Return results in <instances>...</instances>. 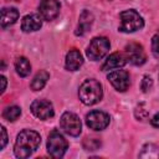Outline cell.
Wrapping results in <instances>:
<instances>
[{
  "instance_id": "1",
  "label": "cell",
  "mask_w": 159,
  "mask_h": 159,
  "mask_svg": "<svg viewBox=\"0 0 159 159\" xmlns=\"http://www.w3.org/2000/svg\"><path fill=\"white\" fill-rule=\"evenodd\" d=\"M41 137L37 132L31 129H25L17 134L15 145H14V153L16 158L24 159L29 158L40 145Z\"/></svg>"
},
{
  "instance_id": "2",
  "label": "cell",
  "mask_w": 159,
  "mask_h": 159,
  "mask_svg": "<svg viewBox=\"0 0 159 159\" xmlns=\"http://www.w3.org/2000/svg\"><path fill=\"white\" fill-rule=\"evenodd\" d=\"M103 91H102V84L97 80H86L78 91V97L80 101L86 104V106H92L98 103L102 99Z\"/></svg>"
},
{
  "instance_id": "3",
  "label": "cell",
  "mask_w": 159,
  "mask_h": 159,
  "mask_svg": "<svg viewBox=\"0 0 159 159\" xmlns=\"http://www.w3.org/2000/svg\"><path fill=\"white\" fill-rule=\"evenodd\" d=\"M120 17V25L119 31L122 32H134L137 30H140L144 26L143 17L133 9L124 10L119 14Z\"/></svg>"
},
{
  "instance_id": "4",
  "label": "cell",
  "mask_w": 159,
  "mask_h": 159,
  "mask_svg": "<svg viewBox=\"0 0 159 159\" xmlns=\"http://www.w3.org/2000/svg\"><path fill=\"white\" fill-rule=\"evenodd\" d=\"M68 148V143L65 139V137L57 130L53 129L48 134L47 139V152L52 158H61L66 153Z\"/></svg>"
},
{
  "instance_id": "5",
  "label": "cell",
  "mask_w": 159,
  "mask_h": 159,
  "mask_svg": "<svg viewBox=\"0 0 159 159\" xmlns=\"http://www.w3.org/2000/svg\"><path fill=\"white\" fill-rule=\"evenodd\" d=\"M109 47H111V43L107 37H103V36L94 37L91 40V42L86 50V55L89 60L98 61L107 55V52L109 51Z\"/></svg>"
},
{
  "instance_id": "6",
  "label": "cell",
  "mask_w": 159,
  "mask_h": 159,
  "mask_svg": "<svg viewBox=\"0 0 159 159\" xmlns=\"http://www.w3.org/2000/svg\"><path fill=\"white\" fill-rule=\"evenodd\" d=\"M60 127L61 129L71 135V137H77L80 135L81 130H82V123H81V119L78 118L77 114L72 113V112H65L62 116H61V119H60Z\"/></svg>"
},
{
  "instance_id": "7",
  "label": "cell",
  "mask_w": 159,
  "mask_h": 159,
  "mask_svg": "<svg viewBox=\"0 0 159 159\" xmlns=\"http://www.w3.org/2000/svg\"><path fill=\"white\" fill-rule=\"evenodd\" d=\"M86 124L93 130H103L109 124V116L102 111H92L86 116Z\"/></svg>"
},
{
  "instance_id": "8",
  "label": "cell",
  "mask_w": 159,
  "mask_h": 159,
  "mask_svg": "<svg viewBox=\"0 0 159 159\" xmlns=\"http://www.w3.org/2000/svg\"><path fill=\"white\" fill-rule=\"evenodd\" d=\"M32 114L39 118V119H48V118H52L55 112H53V107L52 104L48 102V101H45V99H36L31 103V107H30Z\"/></svg>"
},
{
  "instance_id": "9",
  "label": "cell",
  "mask_w": 159,
  "mask_h": 159,
  "mask_svg": "<svg viewBox=\"0 0 159 159\" xmlns=\"http://www.w3.org/2000/svg\"><path fill=\"white\" fill-rule=\"evenodd\" d=\"M39 12L43 20L52 21L60 14V2L57 0H42L39 5Z\"/></svg>"
},
{
  "instance_id": "10",
  "label": "cell",
  "mask_w": 159,
  "mask_h": 159,
  "mask_svg": "<svg viewBox=\"0 0 159 159\" xmlns=\"http://www.w3.org/2000/svg\"><path fill=\"white\" fill-rule=\"evenodd\" d=\"M108 81L119 92H124L128 89L130 81H129V73L124 70H117L108 75Z\"/></svg>"
},
{
  "instance_id": "11",
  "label": "cell",
  "mask_w": 159,
  "mask_h": 159,
  "mask_svg": "<svg viewBox=\"0 0 159 159\" xmlns=\"http://www.w3.org/2000/svg\"><path fill=\"white\" fill-rule=\"evenodd\" d=\"M125 53H127V58L129 60V62L135 66H140L147 61V55L143 50V46L139 43L132 42L127 45Z\"/></svg>"
},
{
  "instance_id": "12",
  "label": "cell",
  "mask_w": 159,
  "mask_h": 159,
  "mask_svg": "<svg viewBox=\"0 0 159 159\" xmlns=\"http://www.w3.org/2000/svg\"><path fill=\"white\" fill-rule=\"evenodd\" d=\"M127 56H124L120 52H114L109 55L106 60V62L102 65V71H109L114 68H120L127 63Z\"/></svg>"
},
{
  "instance_id": "13",
  "label": "cell",
  "mask_w": 159,
  "mask_h": 159,
  "mask_svg": "<svg viewBox=\"0 0 159 159\" xmlns=\"http://www.w3.org/2000/svg\"><path fill=\"white\" fill-rule=\"evenodd\" d=\"M41 26H42V17L36 14L26 15V16H24V19L21 21V30L24 32L37 31V30H40Z\"/></svg>"
},
{
  "instance_id": "14",
  "label": "cell",
  "mask_w": 159,
  "mask_h": 159,
  "mask_svg": "<svg viewBox=\"0 0 159 159\" xmlns=\"http://www.w3.org/2000/svg\"><path fill=\"white\" fill-rule=\"evenodd\" d=\"M83 65V57L81 52L76 48L70 50V52L66 55V61H65V67L68 71H77L81 66Z\"/></svg>"
},
{
  "instance_id": "15",
  "label": "cell",
  "mask_w": 159,
  "mask_h": 159,
  "mask_svg": "<svg viewBox=\"0 0 159 159\" xmlns=\"http://www.w3.org/2000/svg\"><path fill=\"white\" fill-rule=\"evenodd\" d=\"M92 24H93L92 12H89L88 10H83L80 15V21H78V26H77V30H76V35L82 36L86 32H88Z\"/></svg>"
},
{
  "instance_id": "16",
  "label": "cell",
  "mask_w": 159,
  "mask_h": 159,
  "mask_svg": "<svg viewBox=\"0 0 159 159\" xmlns=\"http://www.w3.org/2000/svg\"><path fill=\"white\" fill-rule=\"evenodd\" d=\"M19 10L15 7H4L1 10V27L5 29L16 22L19 19Z\"/></svg>"
},
{
  "instance_id": "17",
  "label": "cell",
  "mask_w": 159,
  "mask_h": 159,
  "mask_svg": "<svg viewBox=\"0 0 159 159\" xmlns=\"http://www.w3.org/2000/svg\"><path fill=\"white\" fill-rule=\"evenodd\" d=\"M48 77H50V75H48L47 71H40V72H37L35 75V77L32 78V81H31V84H30L31 89L32 91H40V89H42L43 86L46 84Z\"/></svg>"
},
{
  "instance_id": "18",
  "label": "cell",
  "mask_w": 159,
  "mask_h": 159,
  "mask_svg": "<svg viewBox=\"0 0 159 159\" xmlns=\"http://www.w3.org/2000/svg\"><path fill=\"white\" fill-rule=\"evenodd\" d=\"M15 70L20 77H26L31 72V65L26 57H19L15 61Z\"/></svg>"
},
{
  "instance_id": "19",
  "label": "cell",
  "mask_w": 159,
  "mask_h": 159,
  "mask_svg": "<svg viewBox=\"0 0 159 159\" xmlns=\"http://www.w3.org/2000/svg\"><path fill=\"white\" fill-rule=\"evenodd\" d=\"M20 114H21L20 107H17V106H10V107H7V108L4 109L2 118L6 119V120H9V122H14V120H16L20 117Z\"/></svg>"
},
{
  "instance_id": "20",
  "label": "cell",
  "mask_w": 159,
  "mask_h": 159,
  "mask_svg": "<svg viewBox=\"0 0 159 159\" xmlns=\"http://www.w3.org/2000/svg\"><path fill=\"white\" fill-rule=\"evenodd\" d=\"M140 158H159V147L154 144H147L143 147L142 153L139 154Z\"/></svg>"
},
{
  "instance_id": "21",
  "label": "cell",
  "mask_w": 159,
  "mask_h": 159,
  "mask_svg": "<svg viewBox=\"0 0 159 159\" xmlns=\"http://www.w3.org/2000/svg\"><path fill=\"white\" fill-rule=\"evenodd\" d=\"M102 143L98 138H84L83 142H82V147L83 149L88 150V152H94V150H98L101 148Z\"/></svg>"
},
{
  "instance_id": "22",
  "label": "cell",
  "mask_w": 159,
  "mask_h": 159,
  "mask_svg": "<svg viewBox=\"0 0 159 159\" xmlns=\"http://www.w3.org/2000/svg\"><path fill=\"white\" fill-rule=\"evenodd\" d=\"M134 114H135V117H137L138 119L143 120V119H145V118L148 117L149 112H148V109L145 108V106H144L143 103H140V104H139V106L135 108V111H134Z\"/></svg>"
},
{
  "instance_id": "23",
  "label": "cell",
  "mask_w": 159,
  "mask_h": 159,
  "mask_svg": "<svg viewBox=\"0 0 159 159\" xmlns=\"http://www.w3.org/2000/svg\"><path fill=\"white\" fill-rule=\"evenodd\" d=\"M153 86V80L149 77V76H144L143 80H142V83H140V89L143 92H148Z\"/></svg>"
},
{
  "instance_id": "24",
  "label": "cell",
  "mask_w": 159,
  "mask_h": 159,
  "mask_svg": "<svg viewBox=\"0 0 159 159\" xmlns=\"http://www.w3.org/2000/svg\"><path fill=\"white\" fill-rule=\"evenodd\" d=\"M152 52L157 58H159V35H154L152 39Z\"/></svg>"
},
{
  "instance_id": "25",
  "label": "cell",
  "mask_w": 159,
  "mask_h": 159,
  "mask_svg": "<svg viewBox=\"0 0 159 159\" xmlns=\"http://www.w3.org/2000/svg\"><path fill=\"white\" fill-rule=\"evenodd\" d=\"M1 134H2V138H1V149H4L5 145H6V143H7V133H6L5 127H1Z\"/></svg>"
},
{
  "instance_id": "26",
  "label": "cell",
  "mask_w": 159,
  "mask_h": 159,
  "mask_svg": "<svg viewBox=\"0 0 159 159\" xmlns=\"http://www.w3.org/2000/svg\"><path fill=\"white\" fill-rule=\"evenodd\" d=\"M152 125L155 128H159V113H157L153 118H152Z\"/></svg>"
},
{
  "instance_id": "27",
  "label": "cell",
  "mask_w": 159,
  "mask_h": 159,
  "mask_svg": "<svg viewBox=\"0 0 159 159\" xmlns=\"http://www.w3.org/2000/svg\"><path fill=\"white\" fill-rule=\"evenodd\" d=\"M1 82H2V87H1V92H4V91H5V88H6V78H5L4 76H1Z\"/></svg>"
}]
</instances>
